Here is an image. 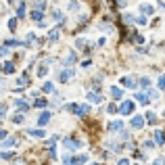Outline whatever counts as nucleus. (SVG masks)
I'll use <instances>...</instances> for the list:
<instances>
[{"label": "nucleus", "mask_w": 165, "mask_h": 165, "mask_svg": "<svg viewBox=\"0 0 165 165\" xmlns=\"http://www.w3.org/2000/svg\"><path fill=\"white\" fill-rule=\"evenodd\" d=\"M86 161H88L86 155H80V157H65V159H63L65 165H84Z\"/></svg>", "instance_id": "f257e3e1"}, {"label": "nucleus", "mask_w": 165, "mask_h": 165, "mask_svg": "<svg viewBox=\"0 0 165 165\" xmlns=\"http://www.w3.org/2000/svg\"><path fill=\"white\" fill-rule=\"evenodd\" d=\"M134 109H136V105H134L132 100H123L117 111H119V113H123V115H132V113H134Z\"/></svg>", "instance_id": "f03ea898"}, {"label": "nucleus", "mask_w": 165, "mask_h": 165, "mask_svg": "<svg viewBox=\"0 0 165 165\" xmlns=\"http://www.w3.org/2000/svg\"><path fill=\"white\" fill-rule=\"evenodd\" d=\"M63 144H65V148H69V151H77V148L82 146V142H80V140H73V138H65Z\"/></svg>", "instance_id": "7ed1b4c3"}, {"label": "nucleus", "mask_w": 165, "mask_h": 165, "mask_svg": "<svg viewBox=\"0 0 165 165\" xmlns=\"http://www.w3.org/2000/svg\"><path fill=\"white\" fill-rule=\"evenodd\" d=\"M61 27H63V25H57V27H52V29L48 32V36H46V40H48V42H57V40H59V32H61Z\"/></svg>", "instance_id": "20e7f679"}, {"label": "nucleus", "mask_w": 165, "mask_h": 165, "mask_svg": "<svg viewBox=\"0 0 165 165\" xmlns=\"http://www.w3.org/2000/svg\"><path fill=\"white\" fill-rule=\"evenodd\" d=\"M71 77H73V69H63L59 73V80H61V82H69Z\"/></svg>", "instance_id": "39448f33"}, {"label": "nucleus", "mask_w": 165, "mask_h": 165, "mask_svg": "<svg viewBox=\"0 0 165 165\" xmlns=\"http://www.w3.org/2000/svg\"><path fill=\"white\" fill-rule=\"evenodd\" d=\"M75 113H77L80 117H86V115L90 113V105H77V109H75Z\"/></svg>", "instance_id": "423d86ee"}, {"label": "nucleus", "mask_w": 165, "mask_h": 165, "mask_svg": "<svg viewBox=\"0 0 165 165\" xmlns=\"http://www.w3.org/2000/svg\"><path fill=\"white\" fill-rule=\"evenodd\" d=\"M142 126H144V119L140 115H136V117H132V128H136V130H140Z\"/></svg>", "instance_id": "0eeeda50"}, {"label": "nucleus", "mask_w": 165, "mask_h": 165, "mask_svg": "<svg viewBox=\"0 0 165 165\" xmlns=\"http://www.w3.org/2000/svg\"><path fill=\"white\" fill-rule=\"evenodd\" d=\"M13 105L17 107V109H21V111H29V105H27L25 100H19V98H15V100H13Z\"/></svg>", "instance_id": "6e6552de"}, {"label": "nucleus", "mask_w": 165, "mask_h": 165, "mask_svg": "<svg viewBox=\"0 0 165 165\" xmlns=\"http://www.w3.org/2000/svg\"><path fill=\"white\" fill-rule=\"evenodd\" d=\"M27 136H32V138H44L46 132L44 130H27Z\"/></svg>", "instance_id": "1a4fd4ad"}, {"label": "nucleus", "mask_w": 165, "mask_h": 165, "mask_svg": "<svg viewBox=\"0 0 165 165\" xmlns=\"http://www.w3.org/2000/svg\"><path fill=\"white\" fill-rule=\"evenodd\" d=\"M121 128H123L121 121H111L109 123V132H121Z\"/></svg>", "instance_id": "9d476101"}, {"label": "nucleus", "mask_w": 165, "mask_h": 165, "mask_svg": "<svg viewBox=\"0 0 165 165\" xmlns=\"http://www.w3.org/2000/svg\"><path fill=\"white\" fill-rule=\"evenodd\" d=\"M111 96H113L115 100H119V98L123 96V92H121V88H117V86H111Z\"/></svg>", "instance_id": "9b49d317"}, {"label": "nucleus", "mask_w": 165, "mask_h": 165, "mask_svg": "<svg viewBox=\"0 0 165 165\" xmlns=\"http://www.w3.org/2000/svg\"><path fill=\"white\" fill-rule=\"evenodd\" d=\"M88 100L98 105V103H103V96H100V94H96V92H90V94H88Z\"/></svg>", "instance_id": "f8f14e48"}, {"label": "nucleus", "mask_w": 165, "mask_h": 165, "mask_svg": "<svg viewBox=\"0 0 165 165\" xmlns=\"http://www.w3.org/2000/svg\"><path fill=\"white\" fill-rule=\"evenodd\" d=\"M136 100H138V103H142V105H148V100H151V98L144 94V92H138V94H136Z\"/></svg>", "instance_id": "ddd939ff"}, {"label": "nucleus", "mask_w": 165, "mask_h": 165, "mask_svg": "<svg viewBox=\"0 0 165 165\" xmlns=\"http://www.w3.org/2000/svg\"><path fill=\"white\" fill-rule=\"evenodd\" d=\"M42 17H44V11H32V19H34V21L42 23Z\"/></svg>", "instance_id": "4468645a"}, {"label": "nucleus", "mask_w": 165, "mask_h": 165, "mask_svg": "<svg viewBox=\"0 0 165 165\" xmlns=\"http://www.w3.org/2000/svg\"><path fill=\"white\" fill-rule=\"evenodd\" d=\"M15 6H17V15L23 17L25 15V2H15Z\"/></svg>", "instance_id": "2eb2a0df"}, {"label": "nucleus", "mask_w": 165, "mask_h": 165, "mask_svg": "<svg viewBox=\"0 0 165 165\" xmlns=\"http://www.w3.org/2000/svg\"><path fill=\"white\" fill-rule=\"evenodd\" d=\"M140 11L144 13V15H153L155 9H153V4H142V6H140Z\"/></svg>", "instance_id": "dca6fc26"}, {"label": "nucleus", "mask_w": 165, "mask_h": 165, "mask_svg": "<svg viewBox=\"0 0 165 165\" xmlns=\"http://www.w3.org/2000/svg\"><path fill=\"white\" fill-rule=\"evenodd\" d=\"M46 73H48V65H46V63H42L40 69H38V77H44Z\"/></svg>", "instance_id": "f3484780"}, {"label": "nucleus", "mask_w": 165, "mask_h": 165, "mask_svg": "<svg viewBox=\"0 0 165 165\" xmlns=\"http://www.w3.org/2000/svg\"><path fill=\"white\" fill-rule=\"evenodd\" d=\"M13 71H15V65H13L11 61H6V63H4V73H6V75H11Z\"/></svg>", "instance_id": "a211bd4d"}, {"label": "nucleus", "mask_w": 165, "mask_h": 165, "mask_svg": "<svg viewBox=\"0 0 165 165\" xmlns=\"http://www.w3.org/2000/svg\"><path fill=\"white\" fill-rule=\"evenodd\" d=\"M155 140L159 142V144H163V142H165V134L161 130H157V132H155Z\"/></svg>", "instance_id": "6ab92c4d"}, {"label": "nucleus", "mask_w": 165, "mask_h": 165, "mask_svg": "<svg viewBox=\"0 0 165 165\" xmlns=\"http://www.w3.org/2000/svg\"><path fill=\"white\" fill-rule=\"evenodd\" d=\"M48 119H50V113H42V115H40V119H38V123H40V126H44V123H48Z\"/></svg>", "instance_id": "aec40b11"}, {"label": "nucleus", "mask_w": 165, "mask_h": 165, "mask_svg": "<svg viewBox=\"0 0 165 165\" xmlns=\"http://www.w3.org/2000/svg\"><path fill=\"white\" fill-rule=\"evenodd\" d=\"M2 146H9V148H13V146H17V140H15V138H4Z\"/></svg>", "instance_id": "412c9836"}, {"label": "nucleus", "mask_w": 165, "mask_h": 165, "mask_svg": "<svg viewBox=\"0 0 165 165\" xmlns=\"http://www.w3.org/2000/svg\"><path fill=\"white\" fill-rule=\"evenodd\" d=\"M121 84H123V86H128V88H134V80H132V77H121Z\"/></svg>", "instance_id": "4be33fe9"}, {"label": "nucleus", "mask_w": 165, "mask_h": 165, "mask_svg": "<svg viewBox=\"0 0 165 165\" xmlns=\"http://www.w3.org/2000/svg\"><path fill=\"white\" fill-rule=\"evenodd\" d=\"M4 44H6V48H13V46H19V44H21V42H19V40H15V38H13V40H6V42H4Z\"/></svg>", "instance_id": "5701e85b"}, {"label": "nucleus", "mask_w": 165, "mask_h": 165, "mask_svg": "<svg viewBox=\"0 0 165 165\" xmlns=\"http://www.w3.org/2000/svg\"><path fill=\"white\" fill-rule=\"evenodd\" d=\"M42 90H44V92H52V90H54V86H52L50 82H44V86H42Z\"/></svg>", "instance_id": "b1692460"}, {"label": "nucleus", "mask_w": 165, "mask_h": 165, "mask_svg": "<svg viewBox=\"0 0 165 165\" xmlns=\"http://www.w3.org/2000/svg\"><path fill=\"white\" fill-rule=\"evenodd\" d=\"M146 119H148V123H155V121H157V117H155L153 111H146Z\"/></svg>", "instance_id": "393cba45"}, {"label": "nucleus", "mask_w": 165, "mask_h": 165, "mask_svg": "<svg viewBox=\"0 0 165 165\" xmlns=\"http://www.w3.org/2000/svg\"><path fill=\"white\" fill-rule=\"evenodd\" d=\"M34 105H36V107H46V98H42V96H40V98H36Z\"/></svg>", "instance_id": "a878e982"}, {"label": "nucleus", "mask_w": 165, "mask_h": 165, "mask_svg": "<svg viewBox=\"0 0 165 165\" xmlns=\"http://www.w3.org/2000/svg\"><path fill=\"white\" fill-rule=\"evenodd\" d=\"M27 82H29V80H27V73H25L23 77H19V80H17V86H25Z\"/></svg>", "instance_id": "bb28decb"}, {"label": "nucleus", "mask_w": 165, "mask_h": 165, "mask_svg": "<svg viewBox=\"0 0 165 165\" xmlns=\"http://www.w3.org/2000/svg\"><path fill=\"white\" fill-rule=\"evenodd\" d=\"M109 148H113V151H121V144H119V142H109Z\"/></svg>", "instance_id": "cd10ccee"}, {"label": "nucleus", "mask_w": 165, "mask_h": 165, "mask_svg": "<svg viewBox=\"0 0 165 165\" xmlns=\"http://www.w3.org/2000/svg\"><path fill=\"white\" fill-rule=\"evenodd\" d=\"M9 29H17V19H9Z\"/></svg>", "instance_id": "c85d7f7f"}, {"label": "nucleus", "mask_w": 165, "mask_h": 165, "mask_svg": "<svg viewBox=\"0 0 165 165\" xmlns=\"http://www.w3.org/2000/svg\"><path fill=\"white\" fill-rule=\"evenodd\" d=\"M65 63H67V65H73V63H75V54L71 52L69 57H67V61H65Z\"/></svg>", "instance_id": "c756f323"}, {"label": "nucleus", "mask_w": 165, "mask_h": 165, "mask_svg": "<svg viewBox=\"0 0 165 165\" xmlns=\"http://www.w3.org/2000/svg\"><path fill=\"white\" fill-rule=\"evenodd\" d=\"M107 113H111V115H113V113H119V111H117V107H115V105H109Z\"/></svg>", "instance_id": "7c9ffc66"}, {"label": "nucleus", "mask_w": 165, "mask_h": 165, "mask_svg": "<svg viewBox=\"0 0 165 165\" xmlns=\"http://www.w3.org/2000/svg\"><path fill=\"white\" fill-rule=\"evenodd\" d=\"M9 54V48L6 46H0V57H6Z\"/></svg>", "instance_id": "2f4dec72"}, {"label": "nucleus", "mask_w": 165, "mask_h": 165, "mask_svg": "<svg viewBox=\"0 0 165 165\" xmlns=\"http://www.w3.org/2000/svg\"><path fill=\"white\" fill-rule=\"evenodd\" d=\"M13 121H15V123H23V115H15Z\"/></svg>", "instance_id": "473e14b6"}, {"label": "nucleus", "mask_w": 165, "mask_h": 165, "mask_svg": "<svg viewBox=\"0 0 165 165\" xmlns=\"http://www.w3.org/2000/svg\"><path fill=\"white\" fill-rule=\"evenodd\" d=\"M153 146H155L153 140H144V148H153Z\"/></svg>", "instance_id": "72a5a7b5"}, {"label": "nucleus", "mask_w": 165, "mask_h": 165, "mask_svg": "<svg viewBox=\"0 0 165 165\" xmlns=\"http://www.w3.org/2000/svg\"><path fill=\"white\" fill-rule=\"evenodd\" d=\"M157 84H159V88H165V75H161V77H159V82H157Z\"/></svg>", "instance_id": "f704fd0d"}, {"label": "nucleus", "mask_w": 165, "mask_h": 165, "mask_svg": "<svg viewBox=\"0 0 165 165\" xmlns=\"http://www.w3.org/2000/svg\"><path fill=\"white\" fill-rule=\"evenodd\" d=\"M34 40H36L34 34H27V44H25V46H29V42H34Z\"/></svg>", "instance_id": "c9c22d12"}, {"label": "nucleus", "mask_w": 165, "mask_h": 165, "mask_svg": "<svg viewBox=\"0 0 165 165\" xmlns=\"http://www.w3.org/2000/svg\"><path fill=\"white\" fill-rule=\"evenodd\" d=\"M36 9L40 11V9H46V2H36Z\"/></svg>", "instance_id": "e433bc0d"}, {"label": "nucleus", "mask_w": 165, "mask_h": 165, "mask_svg": "<svg viewBox=\"0 0 165 165\" xmlns=\"http://www.w3.org/2000/svg\"><path fill=\"white\" fill-rule=\"evenodd\" d=\"M2 159H13V153H0Z\"/></svg>", "instance_id": "4c0bfd02"}, {"label": "nucleus", "mask_w": 165, "mask_h": 165, "mask_svg": "<svg viewBox=\"0 0 165 165\" xmlns=\"http://www.w3.org/2000/svg\"><path fill=\"white\" fill-rule=\"evenodd\" d=\"M117 165H130V159H119Z\"/></svg>", "instance_id": "58836bf2"}, {"label": "nucleus", "mask_w": 165, "mask_h": 165, "mask_svg": "<svg viewBox=\"0 0 165 165\" xmlns=\"http://www.w3.org/2000/svg\"><path fill=\"white\" fill-rule=\"evenodd\" d=\"M140 84H142V86H146V88H148V84H151V82H148V77H144V80H140Z\"/></svg>", "instance_id": "ea45409f"}, {"label": "nucleus", "mask_w": 165, "mask_h": 165, "mask_svg": "<svg viewBox=\"0 0 165 165\" xmlns=\"http://www.w3.org/2000/svg\"><path fill=\"white\" fill-rule=\"evenodd\" d=\"M4 138H6V132H4V130H0V140H4Z\"/></svg>", "instance_id": "a19ab883"}, {"label": "nucleus", "mask_w": 165, "mask_h": 165, "mask_svg": "<svg viewBox=\"0 0 165 165\" xmlns=\"http://www.w3.org/2000/svg\"><path fill=\"white\" fill-rule=\"evenodd\" d=\"M159 6H161V9H163V11H165V2H163V0H161V4H159Z\"/></svg>", "instance_id": "79ce46f5"}, {"label": "nucleus", "mask_w": 165, "mask_h": 165, "mask_svg": "<svg viewBox=\"0 0 165 165\" xmlns=\"http://www.w3.org/2000/svg\"><path fill=\"white\" fill-rule=\"evenodd\" d=\"M92 165H98V163H92Z\"/></svg>", "instance_id": "37998d69"}, {"label": "nucleus", "mask_w": 165, "mask_h": 165, "mask_svg": "<svg viewBox=\"0 0 165 165\" xmlns=\"http://www.w3.org/2000/svg\"><path fill=\"white\" fill-rule=\"evenodd\" d=\"M0 67H2V65H0Z\"/></svg>", "instance_id": "c03bdc74"}]
</instances>
